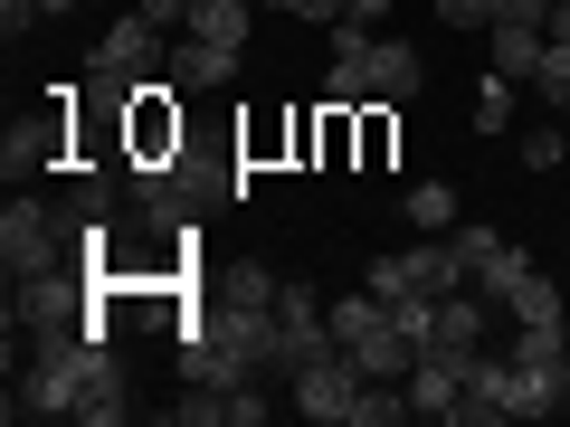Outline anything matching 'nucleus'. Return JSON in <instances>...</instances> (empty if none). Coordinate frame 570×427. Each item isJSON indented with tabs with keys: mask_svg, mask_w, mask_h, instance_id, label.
<instances>
[{
	"mask_svg": "<svg viewBox=\"0 0 570 427\" xmlns=\"http://www.w3.org/2000/svg\"><path fill=\"white\" fill-rule=\"evenodd\" d=\"M124 200H134V219L153 228V238H190L209 209L238 200V171L209 162V152H190V142H171V152H134V162H124Z\"/></svg>",
	"mask_w": 570,
	"mask_h": 427,
	"instance_id": "1",
	"label": "nucleus"
},
{
	"mask_svg": "<svg viewBox=\"0 0 570 427\" xmlns=\"http://www.w3.org/2000/svg\"><path fill=\"white\" fill-rule=\"evenodd\" d=\"M163 58H171V29L142 20V10H124V20L96 39V58H86V86H96L105 105H124L142 77H163Z\"/></svg>",
	"mask_w": 570,
	"mask_h": 427,
	"instance_id": "2",
	"label": "nucleus"
},
{
	"mask_svg": "<svg viewBox=\"0 0 570 427\" xmlns=\"http://www.w3.org/2000/svg\"><path fill=\"white\" fill-rule=\"evenodd\" d=\"M67 257H86V247L67 238L58 200H29V190H10V209H0V266H10V285L48 276V266H67Z\"/></svg>",
	"mask_w": 570,
	"mask_h": 427,
	"instance_id": "3",
	"label": "nucleus"
},
{
	"mask_svg": "<svg viewBox=\"0 0 570 427\" xmlns=\"http://www.w3.org/2000/svg\"><path fill=\"white\" fill-rule=\"evenodd\" d=\"M362 285L381 295V305H400V314H428L448 285H466V266H456V238H428V247H390Z\"/></svg>",
	"mask_w": 570,
	"mask_h": 427,
	"instance_id": "4",
	"label": "nucleus"
},
{
	"mask_svg": "<svg viewBox=\"0 0 570 427\" xmlns=\"http://www.w3.org/2000/svg\"><path fill=\"white\" fill-rule=\"evenodd\" d=\"M362 380H371V370L352 361L343 342H333L324 361H305L295 380H285V399H295V418H314V427H352V399H362Z\"/></svg>",
	"mask_w": 570,
	"mask_h": 427,
	"instance_id": "5",
	"label": "nucleus"
},
{
	"mask_svg": "<svg viewBox=\"0 0 570 427\" xmlns=\"http://www.w3.org/2000/svg\"><path fill=\"white\" fill-rule=\"evenodd\" d=\"M448 238H456V266H466V285H475V295H485V305H504V285H513V276H523V266H532L523 247H513L504 228H485V219H475V228L456 219Z\"/></svg>",
	"mask_w": 570,
	"mask_h": 427,
	"instance_id": "6",
	"label": "nucleus"
},
{
	"mask_svg": "<svg viewBox=\"0 0 570 427\" xmlns=\"http://www.w3.org/2000/svg\"><path fill=\"white\" fill-rule=\"evenodd\" d=\"M67 380H77V418H86V427H115V418H134V389H124V361H115L105 342H77Z\"/></svg>",
	"mask_w": 570,
	"mask_h": 427,
	"instance_id": "7",
	"label": "nucleus"
},
{
	"mask_svg": "<svg viewBox=\"0 0 570 427\" xmlns=\"http://www.w3.org/2000/svg\"><path fill=\"white\" fill-rule=\"evenodd\" d=\"M428 351H448V361H475V351H485V295H475V285H448V295L428 305Z\"/></svg>",
	"mask_w": 570,
	"mask_h": 427,
	"instance_id": "8",
	"label": "nucleus"
},
{
	"mask_svg": "<svg viewBox=\"0 0 570 427\" xmlns=\"http://www.w3.org/2000/svg\"><path fill=\"white\" fill-rule=\"evenodd\" d=\"M163 77L181 86V96H219V86L238 77V48H209V39H190V29H181L171 58H163Z\"/></svg>",
	"mask_w": 570,
	"mask_h": 427,
	"instance_id": "9",
	"label": "nucleus"
},
{
	"mask_svg": "<svg viewBox=\"0 0 570 427\" xmlns=\"http://www.w3.org/2000/svg\"><path fill=\"white\" fill-rule=\"evenodd\" d=\"M324 105H343V115H362L371 105V29H333V77H324Z\"/></svg>",
	"mask_w": 570,
	"mask_h": 427,
	"instance_id": "10",
	"label": "nucleus"
},
{
	"mask_svg": "<svg viewBox=\"0 0 570 427\" xmlns=\"http://www.w3.org/2000/svg\"><path fill=\"white\" fill-rule=\"evenodd\" d=\"M456 399H466V361L419 351V370H409V418H456Z\"/></svg>",
	"mask_w": 570,
	"mask_h": 427,
	"instance_id": "11",
	"label": "nucleus"
},
{
	"mask_svg": "<svg viewBox=\"0 0 570 427\" xmlns=\"http://www.w3.org/2000/svg\"><path fill=\"white\" fill-rule=\"evenodd\" d=\"M58 142H67V123H58V115L10 123V133H0V171H10V190H20L29 171H48V162H58Z\"/></svg>",
	"mask_w": 570,
	"mask_h": 427,
	"instance_id": "12",
	"label": "nucleus"
},
{
	"mask_svg": "<svg viewBox=\"0 0 570 427\" xmlns=\"http://www.w3.org/2000/svg\"><path fill=\"white\" fill-rule=\"evenodd\" d=\"M419 86H428L419 48H409V39H371V105H409Z\"/></svg>",
	"mask_w": 570,
	"mask_h": 427,
	"instance_id": "13",
	"label": "nucleus"
},
{
	"mask_svg": "<svg viewBox=\"0 0 570 427\" xmlns=\"http://www.w3.org/2000/svg\"><path fill=\"white\" fill-rule=\"evenodd\" d=\"M485 39H494V77H513V86H532V67H542V20H494L485 29Z\"/></svg>",
	"mask_w": 570,
	"mask_h": 427,
	"instance_id": "14",
	"label": "nucleus"
},
{
	"mask_svg": "<svg viewBox=\"0 0 570 427\" xmlns=\"http://www.w3.org/2000/svg\"><path fill=\"white\" fill-rule=\"evenodd\" d=\"M247 20H257V10H247V0H190V39H209V48H247Z\"/></svg>",
	"mask_w": 570,
	"mask_h": 427,
	"instance_id": "15",
	"label": "nucleus"
},
{
	"mask_svg": "<svg viewBox=\"0 0 570 427\" xmlns=\"http://www.w3.org/2000/svg\"><path fill=\"white\" fill-rule=\"evenodd\" d=\"M504 314L513 324H561V285H551L542 266H523V276L504 285Z\"/></svg>",
	"mask_w": 570,
	"mask_h": 427,
	"instance_id": "16",
	"label": "nucleus"
},
{
	"mask_svg": "<svg viewBox=\"0 0 570 427\" xmlns=\"http://www.w3.org/2000/svg\"><path fill=\"white\" fill-rule=\"evenodd\" d=\"M400 219L419 228V238H448V228H456V190H448V181H409Z\"/></svg>",
	"mask_w": 570,
	"mask_h": 427,
	"instance_id": "17",
	"label": "nucleus"
},
{
	"mask_svg": "<svg viewBox=\"0 0 570 427\" xmlns=\"http://www.w3.org/2000/svg\"><path fill=\"white\" fill-rule=\"evenodd\" d=\"M523 171H570V123H542V133H523Z\"/></svg>",
	"mask_w": 570,
	"mask_h": 427,
	"instance_id": "18",
	"label": "nucleus"
},
{
	"mask_svg": "<svg viewBox=\"0 0 570 427\" xmlns=\"http://www.w3.org/2000/svg\"><path fill=\"white\" fill-rule=\"evenodd\" d=\"M513 123V77H485L475 86V133H504Z\"/></svg>",
	"mask_w": 570,
	"mask_h": 427,
	"instance_id": "19",
	"label": "nucleus"
},
{
	"mask_svg": "<svg viewBox=\"0 0 570 427\" xmlns=\"http://www.w3.org/2000/svg\"><path fill=\"white\" fill-rule=\"evenodd\" d=\"M532 96H551V115H561V96H570V48H542V67H532Z\"/></svg>",
	"mask_w": 570,
	"mask_h": 427,
	"instance_id": "20",
	"label": "nucleus"
},
{
	"mask_svg": "<svg viewBox=\"0 0 570 427\" xmlns=\"http://www.w3.org/2000/svg\"><path fill=\"white\" fill-rule=\"evenodd\" d=\"M438 20L448 29H494V0H438Z\"/></svg>",
	"mask_w": 570,
	"mask_h": 427,
	"instance_id": "21",
	"label": "nucleus"
},
{
	"mask_svg": "<svg viewBox=\"0 0 570 427\" xmlns=\"http://www.w3.org/2000/svg\"><path fill=\"white\" fill-rule=\"evenodd\" d=\"M295 20H324V29H343V0H285Z\"/></svg>",
	"mask_w": 570,
	"mask_h": 427,
	"instance_id": "22",
	"label": "nucleus"
},
{
	"mask_svg": "<svg viewBox=\"0 0 570 427\" xmlns=\"http://www.w3.org/2000/svg\"><path fill=\"white\" fill-rule=\"evenodd\" d=\"M343 20H352V29H371V20H390V0H343Z\"/></svg>",
	"mask_w": 570,
	"mask_h": 427,
	"instance_id": "23",
	"label": "nucleus"
},
{
	"mask_svg": "<svg viewBox=\"0 0 570 427\" xmlns=\"http://www.w3.org/2000/svg\"><path fill=\"white\" fill-rule=\"evenodd\" d=\"M542 39H551V48H570V0H551V20H542Z\"/></svg>",
	"mask_w": 570,
	"mask_h": 427,
	"instance_id": "24",
	"label": "nucleus"
},
{
	"mask_svg": "<svg viewBox=\"0 0 570 427\" xmlns=\"http://www.w3.org/2000/svg\"><path fill=\"white\" fill-rule=\"evenodd\" d=\"M561 123H570V96H561Z\"/></svg>",
	"mask_w": 570,
	"mask_h": 427,
	"instance_id": "25",
	"label": "nucleus"
},
{
	"mask_svg": "<svg viewBox=\"0 0 570 427\" xmlns=\"http://www.w3.org/2000/svg\"><path fill=\"white\" fill-rule=\"evenodd\" d=\"M276 10H285V0H276Z\"/></svg>",
	"mask_w": 570,
	"mask_h": 427,
	"instance_id": "26",
	"label": "nucleus"
}]
</instances>
